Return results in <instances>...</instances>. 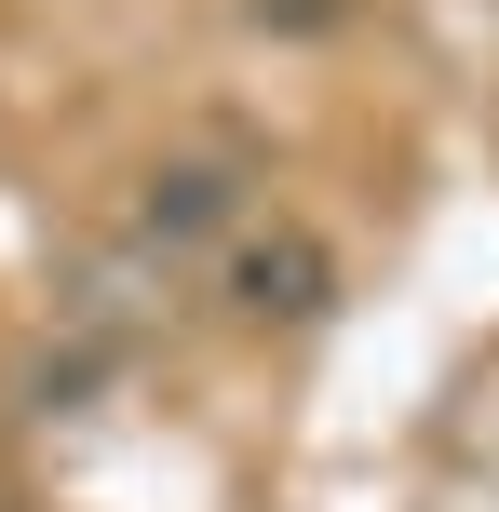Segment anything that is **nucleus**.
Here are the masks:
<instances>
[{
    "label": "nucleus",
    "instance_id": "obj_1",
    "mask_svg": "<svg viewBox=\"0 0 499 512\" xmlns=\"http://www.w3.org/2000/svg\"><path fill=\"white\" fill-rule=\"evenodd\" d=\"M311 297H324V256L297 230L284 243H243V310H311Z\"/></svg>",
    "mask_w": 499,
    "mask_h": 512
}]
</instances>
